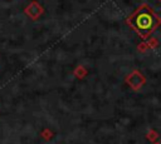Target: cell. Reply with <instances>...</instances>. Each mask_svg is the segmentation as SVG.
Segmentation results:
<instances>
[{
    "label": "cell",
    "instance_id": "obj_1",
    "mask_svg": "<svg viewBox=\"0 0 161 144\" xmlns=\"http://www.w3.org/2000/svg\"><path fill=\"white\" fill-rule=\"evenodd\" d=\"M128 24L142 36H147L151 34L157 25L160 24L158 16L152 11V9L147 5H142L130 19Z\"/></svg>",
    "mask_w": 161,
    "mask_h": 144
}]
</instances>
